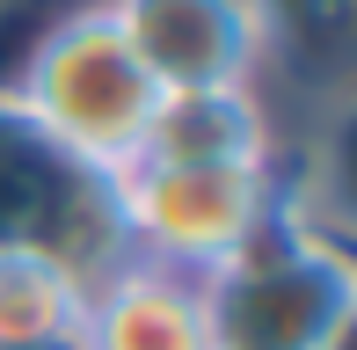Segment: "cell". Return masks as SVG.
Returning a JSON list of instances; mask_svg holds the SVG:
<instances>
[{
  "label": "cell",
  "mask_w": 357,
  "mask_h": 350,
  "mask_svg": "<svg viewBox=\"0 0 357 350\" xmlns=\"http://www.w3.org/2000/svg\"><path fill=\"white\" fill-rule=\"evenodd\" d=\"M153 109H160V88L124 44V29L109 22L102 0L59 15L22 52V73L8 95V117L95 183H109L117 168H132L146 153Z\"/></svg>",
  "instance_id": "6da1fadb"
},
{
  "label": "cell",
  "mask_w": 357,
  "mask_h": 350,
  "mask_svg": "<svg viewBox=\"0 0 357 350\" xmlns=\"http://www.w3.org/2000/svg\"><path fill=\"white\" fill-rule=\"evenodd\" d=\"M117 256L212 277L270 227L284 219V190L270 168H212V161H153L139 153L102 183Z\"/></svg>",
  "instance_id": "7a4b0ae2"
},
{
  "label": "cell",
  "mask_w": 357,
  "mask_h": 350,
  "mask_svg": "<svg viewBox=\"0 0 357 350\" xmlns=\"http://www.w3.org/2000/svg\"><path fill=\"white\" fill-rule=\"evenodd\" d=\"M212 350H350L357 270L328 234L270 219L226 270L204 277Z\"/></svg>",
  "instance_id": "3957f363"
},
{
  "label": "cell",
  "mask_w": 357,
  "mask_h": 350,
  "mask_svg": "<svg viewBox=\"0 0 357 350\" xmlns=\"http://www.w3.org/2000/svg\"><path fill=\"white\" fill-rule=\"evenodd\" d=\"M160 95L175 88H255L270 22L255 0H102Z\"/></svg>",
  "instance_id": "277c9868"
},
{
  "label": "cell",
  "mask_w": 357,
  "mask_h": 350,
  "mask_svg": "<svg viewBox=\"0 0 357 350\" xmlns=\"http://www.w3.org/2000/svg\"><path fill=\"white\" fill-rule=\"evenodd\" d=\"M73 350H212L204 277L160 270L139 256H109L88 284Z\"/></svg>",
  "instance_id": "5b68a950"
},
{
  "label": "cell",
  "mask_w": 357,
  "mask_h": 350,
  "mask_svg": "<svg viewBox=\"0 0 357 350\" xmlns=\"http://www.w3.org/2000/svg\"><path fill=\"white\" fill-rule=\"evenodd\" d=\"M153 161H212V168H270L278 124H270L263 88H175L160 95L146 124Z\"/></svg>",
  "instance_id": "8992f818"
},
{
  "label": "cell",
  "mask_w": 357,
  "mask_h": 350,
  "mask_svg": "<svg viewBox=\"0 0 357 350\" xmlns=\"http://www.w3.org/2000/svg\"><path fill=\"white\" fill-rule=\"evenodd\" d=\"M95 270L52 241H0V350H73Z\"/></svg>",
  "instance_id": "52a82bcc"
}]
</instances>
